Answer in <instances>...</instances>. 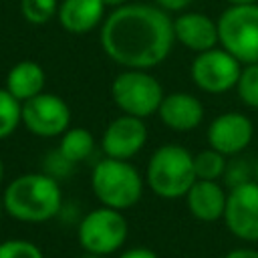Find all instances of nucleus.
Returning a JSON list of instances; mask_svg holds the SVG:
<instances>
[{
  "instance_id": "obj_1",
  "label": "nucleus",
  "mask_w": 258,
  "mask_h": 258,
  "mask_svg": "<svg viewBox=\"0 0 258 258\" xmlns=\"http://www.w3.org/2000/svg\"><path fill=\"white\" fill-rule=\"evenodd\" d=\"M99 42L119 67L149 71L161 64L175 44L173 18L155 4L129 2L105 16Z\"/></svg>"
},
{
  "instance_id": "obj_2",
  "label": "nucleus",
  "mask_w": 258,
  "mask_h": 258,
  "mask_svg": "<svg viewBox=\"0 0 258 258\" xmlns=\"http://www.w3.org/2000/svg\"><path fill=\"white\" fill-rule=\"evenodd\" d=\"M4 212L16 222L42 224L52 220L62 206V191L50 173H22L14 177L2 194Z\"/></svg>"
},
{
  "instance_id": "obj_3",
  "label": "nucleus",
  "mask_w": 258,
  "mask_h": 258,
  "mask_svg": "<svg viewBox=\"0 0 258 258\" xmlns=\"http://www.w3.org/2000/svg\"><path fill=\"white\" fill-rule=\"evenodd\" d=\"M196 179L194 155L179 143L159 145L145 167V185L163 200L185 198Z\"/></svg>"
},
{
  "instance_id": "obj_4",
  "label": "nucleus",
  "mask_w": 258,
  "mask_h": 258,
  "mask_svg": "<svg viewBox=\"0 0 258 258\" xmlns=\"http://www.w3.org/2000/svg\"><path fill=\"white\" fill-rule=\"evenodd\" d=\"M145 187V177L139 169L127 159L105 157L95 163L91 171V189L101 206L113 210H129L133 208Z\"/></svg>"
},
{
  "instance_id": "obj_5",
  "label": "nucleus",
  "mask_w": 258,
  "mask_h": 258,
  "mask_svg": "<svg viewBox=\"0 0 258 258\" xmlns=\"http://www.w3.org/2000/svg\"><path fill=\"white\" fill-rule=\"evenodd\" d=\"M165 93L149 71L123 69L111 83V99L125 115L147 119L157 113Z\"/></svg>"
},
{
  "instance_id": "obj_6",
  "label": "nucleus",
  "mask_w": 258,
  "mask_h": 258,
  "mask_svg": "<svg viewBox=\"0 0 258 258\" xmlns=\"http://www.w3.org/2000/svg\"><path fill=\"white\" fill-rule=\"evenodd\" d=\"M218 38L242 64L258 62V2L228 6L218 18Z\"/></svg>"
},
{
  "instance_id": "obj_7",
  "label": "nucleus",
  "mask_w": 258,
  "mask_h": 258,
  "mask_svg": "<svg viewBox=\"0 0 258 258\" xmlns=\"http://www.w3.org/2000/svg\"><path fill=\"white\" fill-rule=\"evenodd\" d=\"M129 234L127 220L123 212L101 206L91 210L83 220L79 222L77 228V238L81 248L87 254H99V256H109L117 252Z\"/></svg>"
},
{
  "instance_id": "obj_8",
  "label": "nucleus",
  "mask_w": 258,
  "mask_h": 258,
  "mask_svg": "<svg viewBox=\"0 0 258 258\" xmlns=\"http://www.w3.org/2000/svg\"><path fill=\"white\" fill-rule=\"evenodd\" d=\"M242 67L244 64L236 56H232L222 46H216L196 54L189 67V75L200 91L218 95L236 89Z\"/></svg>"
},
{
  "instance_id": "obj_9",
  "label": "nucleus",
  "mask_w": 258,
  "mask_h": 258,
  "mask_svg": "<svg viewBox=\"0 0 258 258\" xmlns=\"http://www.w3.org/2000/svg\"><path fill=\"white\" fill-rule=\"evenodd\" d=\"M22 125L36 137H60L71 127V107L62 97L42 91L22 103Z\"/></svg>"
},
{
  "instance_id": "obj_10",
  "label": "nucleus",
  "mask_w": 258,
  "mask_h": 258,
  "mask_svg": "<svg viewBox=\"0 0 258 258\" xmlns=\"http://www.w3.org/2000/svg\"><path fill=\"white\" fill-rule=\"evenodd\" d=\"M222 220L236 238L258 242V181L250 179L230 187Z\"/></svg>"
},
{
  "instance_id": "obj_11",
  "label": "nucleus",
  "mask_w": 258,
  "mask_h": 258,
  "mask_svg": "<svg viewBox=\"0 0 258 258\" xmlns=\"http://www.w3.org/2000/svg\"><path fill=\"white\" fill-rule=\"evenodd\" d=\"M147 143V127L145 121L133 115L121 113L115 117L103 131L101 149L105 157L113 159H131L135 157Z\"/></svg>"
},
{
  "instance_id": "obj_12",
  "label": "nucleus",
  "mask_w": 258,
  "mask_h": 258,
  "mask_svg": "<svg viewBox=\"0 0 258 258\" xmlns=\"http://www.w3.org/2000/svg\"><path fill=\"white\" fill-rule=\"evenodd\" d=\"M206 137H208V145L224 153L226 157L238 155L250 145L254 137V123L244 113L226 111L208 125Z\"/></svg>"
},
{
  "instance_id": "obj_13",
  "label": "nucleus",
  "mask_w": 258,
  "mask_h": 258,
  "mask_svg": "<svg viewBox=\"0 0 258 258\" xmlns=\"http://www.w3.org/2000/svg\"><path fill=\"white\" fill-rule=\"evenodd\" d=\"M173 36L175 42L198 52L220 46L218 38V20L204 12H179L173 18Z\"/></svg>"
},
{
  "instance_id": "obj_14",
  "label": "nucleus",
  "mask_w": 258,
  "mask_h": 258,
  "mask_svg": "<svg viewBox=\"0 0 258 258\" xmlns=\"http://www.w3.org/2000/svg\"><path fill=\"white\" fill-rule=\"evenodd\" d=\"M157 117L167 129L175 133H187L202 125L204 103L191 93L175 91L163 97L157 109Z\"/></svg>"
},
{
  "instance_id": "obj_15",
  "label": "nucleus",
  "mask_w": 258,
  "mask_h": 258,
  "mask_svg": "<svg viewBox=\"0 0 258 258\" xmlns=\"http://www.w3.org/2000/svg\"><path fill=\"white\" fill-rule=\"evenodd\" d=\"M105 4L101 0H60L56 20L71 34H87L103 24Z\"/></svg>"
},
{
  "instance_id": "obj_16",
  "label": "nucleus",
  "mask_w": 258,
  "mask_h": 258,
  "mask_svg": "<svg viewBox=\"0 0 258 258\" xmlns=\"http://www.w3.org/2000/svg\"><path fill=\"white\" fill-rule=\"evenodd\" d=\"M228 194L218 181L196 179L189 191L185 194V204L189 214L200 222H216L224 218Z\"/></svg>"
},
{
  "instance_id": "obj_17",
  "label": "nucleus",
  "mask_w": 258,
  "mask_h": 258,
  "mask_svg": "<svg viewBox=\"0 0 258 258\" xmlns=\"http://www.w3.org/2000/svg\"><path fill=\"white\" fill-rule=\"evenodd\" d=\"M44 85H46L44 69L40 67V62H36L32 58L14 62L4 81V89L12 97H16L20 103L40 95L44 91Z\"/></svg>"
},
{
  "instance_id": "obj_18",
  "label": "nucleus",
  "mask_w": 258,
  "mask_h": 258,
  "mask_svg": "<svg viewBox=\"0 0 258 258\" xmlns=\"http://www.w3.org/2000/svg\"><path fill=\"white\" fill-rule=\"evenodd\" d=\"M95 149V137L89 133V129L85 127H69L62 135H60V143H58V155L73 163H81L85 161Z\"/></svg>"
},
{
  "instance_id": "obj_19",
  "label": "nucleus",
  "mask_w": 258,
  "mask_h": 258,
  "mask_svg": "<svg viewBox=\"0 0 258 258\" xmlns=\"http://www.w3.org/2000/svg\"><path fill=\"white\" fill-rule=\"evenodd\" d=\"M226 165L228 159L224 153L208 147L200 153L194 155V169H196V177L198 179H210V181H218L220 177H224L226 173Z\"/></svg>"
},
{
  "instance_id": "obj_20",
  "label": "nucleus",
  "mask_w": 258,
  "mask_h": 258,
  "mask_svg": "<svg viewBox=\"0 0 258 258\" xmlns=\"http://www.w3.org/2000/svg\"><path fill=\"white\" fill-rule=\"evenodd\" d=\"M22 125V103L0 87V141Z\"/></svg>"
},
{
  "instance_id": "obj_21",
  "label": "nucleus",
  "mask_w": 258,
  "mask_h": 258,
  "mask_svg": "<svg viewBox=\"0 0 258 258\" xmlns=\"http://www.w3.org/2000/svg\"><path fill=\"white\" fill-rule=\"evenodd\" d=\"M58 0H20V16L34 26L50 22L58 12Z\"/></svg>"
},
{
  "instance_id": "obj_22",
  "label": "nucleus",
  "mask_w": 258,
  "mask_h": 258,
  "mask_svg": "<svg viewBox=\"0 0 258 258\" xmlns=\"http://www.w3.org/2000/svg\"><path fill=\"white\" fill-rule=\"evenodd\" d=\"M236 93L246 107L258 109V64L256 62L242 67L240 79L236 83Z\"/></svg>"
},
{
  "instance_id": "obj_23",
  "label": "nucleus",
  "mask_w": 258,
  "mask_h": 258,
  "mask_svg": "<svg viewBox=\"0 0 258 258\" xmlns=\"http://www.w3.org/2000/svg\"><path fill=\"white\" fill-rule=\"evenodd\" d=\"M0 258H44V254L34 242L12 238L0 242Z\"/></svg>"
},
{
  "instance_id": "obj_24",
  "label": "nucleus",
  "mask_w": 258,
  "mask_h": 258,
  "mask_svg": "<svg viewBox=\"0 0 258 258\" xmlns=\"http://www.w3.org/2000/svg\"><path fill=\"white\" fill-rule=\"evenodd\" d=\"M224 179L230 187H236L240 183H246L250 181V169L248 165L242 161V159H234L232 163L226 165V173H224Z\"/></svg>"
},
{
  "instance_id": "obj_25",
  "label": "nucleus",
  "mask_w": 258,
  "mask_h": 258,
  "mask_svg": "<svg viewBox=\"0 0 258 258\" xmlns=\"http://www.w3.org/2000/svg\"><path fill=\"white\" fill-rule=\"evenodd\" d=\"M194 4V0H155V6H159L161 10L169 12H185L189 6Z\"/></svg>"
},
{
  "instance_id": "obj_26",
  "label": "nucleus",
  "mask_w": 258,
  "mask_h": 258,
  "mask_svg": "<svg viewBox=\"0 0 258 258\" xmlns=\"http://www.w3.org/2000/svg\"><path fill=\"white\" fill-rule=\"evenodd\" d=\"M119 258H159L153 250H149V248H145V246H137V248H129V250H125Z\"/></svg>"
},
{
  "instance_id": "obj_27",
  "label": "nucleus",
  "mask_w": 258,
  "mask_h": 258,
  "mask_svg": "<svg viewBox=\"0 0 258 258\" xmlns=\"http://www.w3.org/2000/svg\"><path fill=\"white\" fill-rule=\"evenodd\" d=\"M224 258H258V250H252V248H236V250H230Z\"/></svg>"
},
{
  "instance_id": "obj_28",
  "label": "nucleus",
  "mask_w": 258,
  "mask_h": 258,
  "mask_svg": "<svg viewBox=\"0 0 258 258\" xmlns=\"http://www.w3.org/2000/svg\"><path fill=\"white\" fill-rule=\"evenodd\" d=\"M101 2L105 4V8H111V10H115V8H121V6L129 4V0H101Z\"/></svg>"
},
{
  "instance_id": "obj_29",
  "label": "nucleus",
  "mask_w": 258,
  "mask_h": 258,
  "mask_svg": "<svg viewBox=\"0 0 258 258\" xmlns=\"http://www.w3.org/2000/svg\"><path fill=\"white\" fill-rule=\"evenodd\" d=\"M224 2H228L230 6H236V4H254L258 0H224Z\"/></svg>"
},
{
  "instance_id": "obj_30",
  "label": "nucleus",
  "mask_w": 258,
  "mask_h": 258,
  "mask_svg": "<svg viewBox=\"0 0 258 258\" xmlns=\"http://www.w3.org/2000/svg\"><path fill=\"white\" fill-rule=\"evenodd\" d=\"M4 179V163H2V157H0V183Z\"/></svg>"
},
{
  "instance_id": "obj_31",
  "label": "nucleus",
  "mask_w": 258,
  "mask_h": 258,
  "mask_svg": "<svg viewBox=\"0 0 258 258\" xmlns=\"http://www.w3.org/2000/svg\"><path fill=\"white\" fill-rule=\"evenodd\" d=\"M81 258H105V256H99V254H85V256H81Z\"/></svg>"
},
{
  "instance_id": "obj_32",
  "label": "nucleus",
  "mask_w": 258,
  "mask_h": 258,
  "mask_svg": "<svg viewBox=\"0 0 258 258\" xmlns=\"http://www.w3.org/2000/svg\"><path fill=\"white\" fill-rule=\"evenodd\" d=\"M254 181H258V161H256V165H254Z\"/></svg>"
},
{
  "instance_id": "obj_33",
  "label": "nucleus",
  "mask_w": 258,
  "mask_h": 258,
  "mask_svg": "<svg viewBox=\"0 0 258 258\" xmlns=\"http://www.w3.org/2000/svg\"><path fill=\"white\" fill-rule=\"evenodd\" d=\"M2 212H4V206H2V200H0V218H2Z\"/></svg>"
},
{
  "instance_id": "obj_34",
  "label": "nucleus",
  "mask_w": 258,
  "mask_h": 258,
  "mask_svg": "<svg viewBox=\"0 0 258 258\" xmlns=\"http://www.w3.org/2000/svg\"><path fill=\"white\" fill-rule=\"evenodd\" d=\"M256 64H258V62H256Z\"/></svg>"
}]
</instances>
